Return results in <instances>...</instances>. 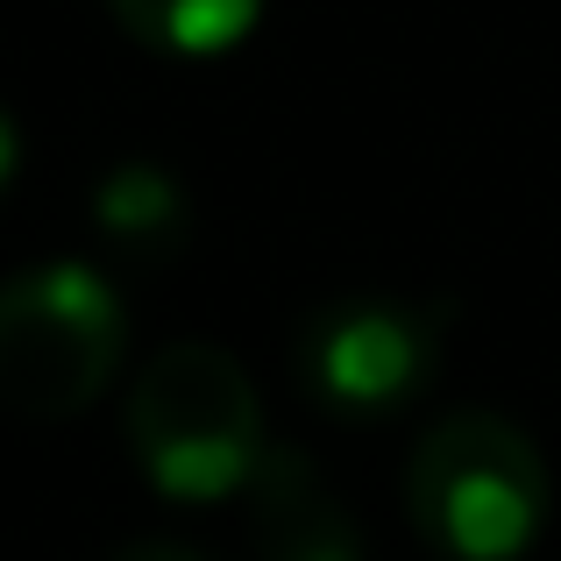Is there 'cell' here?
Masks as SVG:
<instances>
[{"label":"cell","mask_w":561,"mask_h":561,"mask_svg":"<svg viewBox=\"0 0 561 561\" xmlns=\"http://www.w3.org/2000/svg\"><path fill=\"white\" fill-rule=\"evenodd\" d=\"M405 512L440 561H519L548 526V462L491 405H462L420 434Z\"/></svg>","instance_id":"obj_1"},{"label":"cell","mask_w":561,"mask_h":561,"mask_svg":"<svg viewBox=\"0 0 561 561\" xmlns=\"http://www.w3.org/2000/svg\"><path fill=\"white\" fill-rule=\"evenodd\" d=\"M128 448L164 497L214 505L263 462V398L220 342H164L128 383Z\"/></svg>","instance_id":"obj_2"},{"label":"cell","mask_w":561,"mask_h":561,"mask_svg":"<svg viewBox=\"0 0 561 561\" xmlns=\"http://www.w3.org/2000/svg\"><path fill=\"white\" fill-rule=\"evenodd\" d=\"M128 313L93 263H28L0 285V405L71 420L122 370Z\"/></svg>","instance_id":"obj_3"},{"label":"cell","mask_w":561,"mask_h":561,"mask_svg":"<svg viewBox=\"0 0 561 561\" xmlns=\"http://www.w3.org/2000/svg\"><path fill=\"white\" fill-rule=\"evenodd\" d=\"M299 383L334 420H383L440 370V313L398 299H334L291 342Z\"/></svg>","instance_id":"obj_4"},{"label":"cell","mask_w":561,"mask_h":561,"mask_svg":"<svg viewBox=\"0 0 561 561\" xmlns=\"http://www.w3.org/2000/svg\"><path fill=\"white\" fill-rule=\"evenodd\" d=\"M249 497V548L256 561H363V534L313 455L263 448L242 483Z\"/></svg>","instance_id":"obj_5"},{"label":"cell","mask_w":561,"mask_h":561,"mask_svg":"<svg viewBox=\"0 0 561 561\" xmlns=\"http://www.w3.org/2000/svg\"><path fill=\"white\" fill-rule=\"evenodd\" d=\"M93 228L136 271H164L192 242V199L164 164H114L93 192Z\"/></svg>","instance_id":"obj_6"},{"label":"cell","mask_w":561,"mask_h":561,"mask_svg":"<svg viewBox=\"0 0 561 561\" xmlns=\"http://www.w3.org/2000/svg\"><path fill=\"white\" fill-rule=\"evenodd\" d=\"M107 14L164 57H220L256 28L263 0H107Z\"/></svg>","instance_id":"obj_7"},{"label":"cell","mask_w":561,"mask_h":561,"mask_svg":"<svg viewBox=\"0 0 561 561\" xmlns=\"http://www.w3.org/2000/svg\"><path fill=\"white\" fill-rule=\"evenodd\" d=\"M107 561H206V554L179 548V540H128V548H114Z\"/></svg>","instance_id":"obj_8"},{"label":"cell","mask_w":561,"mask_h":561,"mask_svg":"<svg viewBox=\"0 0 561 561\" xmlns=\"http://www.w3.org/2000/svg\"><path fill=\"white\" fill-rule=\"evenodd\" d=\"M14 164H22V136H14V122L0 114V192L14 185Z\"/></svg>","instance_id":"obj_9"}]
</instances>
